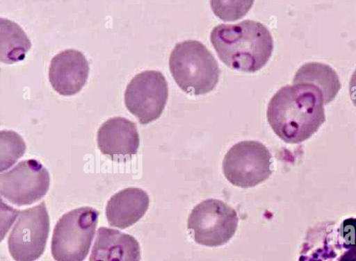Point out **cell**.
<instances>
[{
	"label": "cell",
	"instance_id": "4",
	"mask_svg": "<svg viewBox=\"0 0 356 261\" xmlns=\"http://www.w3.org/2000/svg\"><path fill=\"white\" fill-rule=\"evenodd\" d=\"M298 261H356V218L309 228Z\"/></svg>",
	"mask_w": 356,
	"mask_h": 261
},
{
	"label": "cell",
	"instance_id": "5",
	"mask_svg": "<svg viewBox=\"0 0 356 261\" xmlns=\"http://www.w3.org/2000/svg\"><path fill=\"white\" fill-rule=\"evenodd\" d=\"M98 214L92 208L81 207L59 219L51 240V254L56 261L86 259L95 235Z\"/></svg>",
	"mask_w": 356,
	"mask_h": 261
},
{
	"label": "cell",
	"instance_id": "7",
	"mask_svg": "<svg viewBox=\"0 0 356 261\" xmlns=\"http://www.w3.org/2000/svg\"><path fill=\"white\" fill-rule=\"evenodd\" d=\"M271 164V155L262 143L246 140L228 150L222 161V171L232 185L252 187L268 178Z\"/></svg>",
	"mask_w": 356,
	"mask_h": 261
},
{
	"label": "cell",
	"instance_id": "18",
	"mask_svg": "<svg viewBox=\"0 0 356 261\" xmlns=\"http://www.w3.org/2000/svg\"><path fill=\"white\" fill-rule=\"evenodd\" d=\"M349 92L350 99L356 106V69L352 74L349 84Z\"/></svg>",
	"mask_w": 356,
	"mask_h": 261
},
{
	"label": "cell",
	"instance_id": "6",
	"mask_svg": "<svg viewBox=\"0 0 356 261\" xmlns=\"http://www.w3.org/2000/svg\"><path fill=\"white\" fill-rule=\"evenodd\" d=\"M236 210L227 203L209 199L197 204L188 219V228L196 243L210 247L220 246L231 239L238 226Z\"/></svg>",
	"mask_w": 356,
	"mask_h": 261
},
{
	"label": "cell",
	"instance_id": "8",
	"mask_svg": "<svg viewBox=\"0 0 356 261\" xmlns=\"http://www.w3.org/2000/svg\"><path fill=\"white\" fill-rule=\"evenodd\" d=\"M49 232V218L44 202L22 210L8 239L15 261H35L44 253Z\"/></svg>",
	"mask_w": 356,
	"mask_h": 261
},
{
	"label": "cell",
	"instance_id": "9",
	"mask_svg": "<svg viewBox=\"0 0 356 261\" xmlns=\"http://www.w3.org/2000/svg\"><path fill=\"white\" fill-rule=\"evenodd\" d=\"M168 97V83L161 71L146 70L136 74L127 85L124 103L142 124L158 119Z\"/></svg>",
	"mask_w": 356,
	"mask_h": 261
},
{
	"label": "cell",
	"instance_id": "10",
	"mask_svg": "<svg viewBox=\"0 0 356 261\" xmlns=\"http://www.w3.org/2000/svg\"><path fill=\"white\" fill-rule=\"evenodd\" d=\"M49 182V172L41 163L33 159L25 160L1 174L0 192L17 206L31 205L46 194Z\"/></svg>",
	"mask_w": 356,
	"mask_h": 261
},
{
	"label": "cell",
	"instance_id": "14",
	"mask_svg": "<svg viewBox=\"0 0 356 261\" xmlns=\"http://www.w3.org/2000/svg\"><path fill=\"white\" fill-rule=\"evenodd\" d=\"M149 203L146 192L128 187L115 194L108 201L106 216L110 226L121 229L136 223L146 212Z\"/></svg>",
	"mask_w": 356,
	"mask_h": 261
},
{
	"label": "cell",
	"instance_id": "13",
	"mask_svg": "<svg viewBox=\"0 0 356 261\" xmlns=\"http://www.w3.org/2000/svg\"><path fill=\"white\" fill-rule=\"evenodd\" d=\"M140 248L131 235L118 230L100 227L89 261H140Z\"/></svg>",
	"mask_w": 356,
	"mask_h": 261
},
{
	"label": "cell",
	"instance_id": "17",
	"mask_svg": "<svg viewBox=\"0 0 356 261\" xmlns=\"http://www.w3.org/2000/svg\"><path fill=\"white\" fill-rule=\"evenodd\" d=\"M0 137L1 171H3L24 155L26 145L21 136L12 130H1Z\"/></svg>",
	"mask_w": 356,
	"mask_h": 261
},
{
	"label": "cell",
	"instance_id": "12",
	"mask_svg": "<svg viewBox=\"0 0 356 261\" xmlns=\"http://www.w3.org/2000/svg\"><path fill=\"white\" fill-rule=\"evenodd\" d=\"M97 141L101 152L111 158L131 156L137 153L139 146L136 124L121 117L104 122L98 130Z\"/></svg>",
	"mask_w": 356,
	"mask_h": 261
},
{
	"label": "cell",
	"instance_id": "11",
	"mask_svg": "<svg viewBox=\"0 0 356 261\" xmlns=\"http://www.w3.org/2000/svg\"><path fill=\"white\" fill-rule=\"evenodd\" d=\"M89 73V65L79 51L67 49L54 56L50 62L49 80L60 94L72 96L85 85Z\"/></svg>",
	"mask_w": 356,
	"mask_h": 261
},
{
	"label": "cell",
	"instance_id": "1",
	"mask_svg": "<svg viewBox=\"0 0 356 261\" xmlns=\"http://www.w3.org/2000/svg\"><path fill=\"white\" fill-rule=\"evenodd\" d=\"M321 90L309 83L281 87L267 108L268 121L275 134L289 144L309 139L325 121Z\"/></svg>",
	"mask_w": 356,
	"mask_h": 261
},
{
	"label": "cell",
	"instance_id": "3",
	"mask_svg": "<svg viewBox=\"0 0 356 261\" xmlns=\"http://www.w3.org/2000/svg\"><path fill=\"white\" fill-rule=\"evenodd\" d=\"M172 76L185 92L208 93L216 86L220 75L217 61L200 42L186 40L175 45L169 58Z\"/></svg>",
	"mask_w": 356,
	"mask_h": 261
},
{
	"label": "cell",
	"instance_id": "15",
	"mask_svg": "<svg viewBox=\"0 0 356 261\" xmlns=\"http://www.w3.org/2000/svg\"><path fill=\"white\" fill-rule=\"evenodd\" d=\"M296 83H309L318 87L324 104L331 102L341 88L335 71L327 65L316 62L305 63L299 68L293 80V84Z\"/></svg>",
	"mask_w": 356,
	"mask_h": 261
},
{
	"label": "cell",
	"instance_id": "2",
	"mask_svg": "<svg viewBox=\"0 0 356 261\" xmlns=\"http://www.w3.org/2000/svg\"><path fill=\"white\" fill-rule=\"evenodd\" d=\"M210 40L224 64L245 72L261 69L273 49L268 29L261 23L250 19L216 26L211 31Z\"/></svg>",
	"mask_w": 356,
	"mask_h": 261
},
{
	"label": "cell",
	"instance_id": "16",
	"mask_svg": "<svg viewBox=\"0 0 356 261\" xmlns=\"http://www.w3.org/2000/svg\"><path fill=\"white\" fill-rule=\"evenodd\" d=\"M31 43L15 22L0 18V60L12 64L24 60Z\"/></svg>",
	"mask_w": 356,
	"mask_h": 261
}]
</instances>
